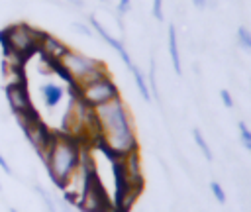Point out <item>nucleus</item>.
<instances>
[{
	"mask_svg": "<svg viewBox=\"0 0 251 212\" xmlns=\"http://www.w3.org/2000/svg\"><path fill=\"white\" fill-rule=\"evenodd\" d=\"M98 124V145L112 157H124L137 151V135L133 128V116L122 96L92 108Z\"/></svg>",
	"mask_w": 251,
	"mask_h": 212,
	"instance_id": "f257e3e1",
	"label": "nucleus"
},
{
	"mask_svg": "<svg viewBox=\"0 0 251 212\" xmlns=\"http://www.w3.org/2000/svg\"><path fill=\"white\" fill-rule=\"evenodd\" d=\"M82 141L69 137L65 133H55L51 147L47 149L43 163L47 167L49 179L53 181L55 186L61 188V185L67 181V177L76 169L80 163V153H82Z\"/></svg>",
	"mask_w": 251,
	"mask_h": 212,
	"instance_id": "f03ea898",
	"label": "nucleus"
},
{
	"mask_svg": "<svg viewBox=\"0 0 251 212\" xmlns=\"http://www.w3.org/2000/svg\"><path fill=\"white\" fill-rule=\"evenodd\" d=\"M39 33H41V29H35L29 24H12L0 31V41L6 49V53H12V55L27 61L31 55L37 53Z\"/></svg>",
	"mask_w": 251,
	"mask_h": 212,
	"instance_id": "7ed1b4c3",
	"label": "nucleus"
},
{
	"mask_svg": "<svg viewBox=\"0 0 251 212\" xmlns=\"http://www.w3.org/2000/svg\"><path fill=\"white\" fill-rule=\"evenodd\" d=\"M73 88V94L88 108H96V106H102L106 102H110L112 98H118L120 96V90H118V84L114 82L112 75H106L102 79H96L92 82H86V84H80V86H71Z\"/></svg>",
	"mask_w": 251,
	"mask_h": 212,
	"instance_id": "20e7f679",
	"label": "nucleus"
},
{
	"mask_svg": "<svg viewBox=\"0 0 251 212\" xmlns=\"http://www.w3.org/2000/svg\"><path fill=\"white\" fill-rule=\"evenodd\" d=\"M16 120H18L20 128H22L25 139L31 143V147L37 151V155H39L41 161H43L47 149H49L51 143H53L55 132H51V130L41 122V118L37 116L35 110L27 112V114H20V116H16Z\"/></svg>",
	"mask_w": 251,
	"mask_h": 212,
	"instance_id": "39448f33",
	"label": "nucleus"
},
{
	"mask_svg": "<svg viewBox=\"0 0 251 212\" xmlns=\"http://www.w3.org/2000/svg\"><path fill=\"white\" fill-rule=\"evenodd\" d=\"M71 47L67 43H63L59 37L47 33V31H41L39 33V41H37V53L41 55V59H45L47 63H51L53 67L63 59V55L69 51Z\"/></svg>",
	"mask_w": 251,
	"mask_h": 212,
	"instance_id": "423d86ee",
	"label": "nucleus"
},
{
	"mask_svg": "<svg viewBox=\"0 0 251 212\" xmlns=\"http://www.w3.org/2000/svg\"><path fill=\"white\" fill-rule=\"evenodd\" d=\"M6 102H8V108L14 116H20V114H27L33 108L31 104V98H29V92H27V86L25 84H10L6 86Z\"/></svg>",
	"mask_w": 251,
	"mask_h": 212,
	"instance_id": "0eeeda50",
	"label": "nucleus"
},
{
	"mask_svg": "<svg viewBox=\"0 0 251 212\" xmlns=\"http://www.w3.org/2000/svg\"><path fill=\"white\" fill-rule=\"evenodd\" d=\"M24 65H25V61L22 57L6 53L4 61H2V77L6 80V86H10V84H25Z\"/></svg>",
	"mask_w": 251,
	"mask_h": 212,
	"instance_id": "6e6552de",
	"label": "nucleus"
},
{
	"mask_svg": "<svg viewBox=\"0 0 251 212\" xmlns=\"http://www.w3.org/2000/svg\"><path fill=\"white\" fill-rule=\"evenodd\" d=\"M90 26L94 27V31H96V33H98V35H100V37H102V39H104V41H106L114 51H118V55H120V59L126 63V67H127V69H131V67H133V61H131V57H129L127 49L124 47V43H122L120 39H116L114 35H110V33H108V29H106V27H104V26H102L94 16H90Z\"/></svg>",
	"mask_w": 251,
	"mask_h": 212,
	"instance_id": "1a4fd4ad",
	"label": "nucleus"
},
{
	"mask_svg": "<svg viewBox=\"0 0 251 212\" xmlns=\"http://www.w3.org/2000/svg\"><path fill=\"white\" fill-rule=\"evenodd\" d=\"M39 90H41V98H43V102H45L47 108L59 106V102L63 100V94H65L63 86L57 84V82H45Z\"/></svg>",
	"mask_w": 251,
	"mask_h": 212,
	"instance_id": "9d476101",
	"label": "nucleus"
},
{
	"mask_svg": "<svg viewBox=\"0 0 251 212\" xmlns=\"http://www.w3.org/2000/svg\"><path fill=\"white\" fill-rule=\"evenodd\" d=\"M169 55H171V63H173L175 73L180 75L182 67H180V53H178V35H176V27L175 26L169 27Z\"/></svg>",
	"mask_w": 251,
	"mask_h": 212,
	"instance_id": "9b49d317",
	"label": "nucleus"
},
{
	"mask_svg": "<svg viewBox=\"0 0 251 212\" xmlns=\"http://www.w3.org/2000/svg\"><path fill=\"white\" fill-rule=\"evenodd\" d=\"M129 71H131V75H133V82H135V86H137V90H139L141 98H143L145 102H151L153 98H151V92H149V84H147L145 75L141 73V69H139L137 65H133Z\"/></svg>",
	"mask_w": 251,
	"mask_h": 212,
	"instance_id": "f8f14e48",
	"label": "nucleus"
},
{
	"mask_svg": "<svg viewBox=\"0 0 251 212\" xmlns=\"http://www.w3.org/2000/svg\"><path fill=\"white\" fill-rule=\"evenodd\" d=\"M192 137H194V141H196L198 149L202 151L204 159H206V161H212V159H214V153H212V149H210V145H208L206 137L202 135V132H200L198 128H194V130H192Z\"/></svg>",
	"mask_w": 251,
	"mask_h": 212,
	"instance_id": "ddd939ff",
	"label": "nucleus"
},
{
	"mask_svg": "<svg viewBox=\"0 0 251 212\" xmlns=\"http://www.w3.org/2000/svg\"><path fill=\"white\" fill-rule=\"evenodd\" d=\"M33 190H35V192L39 194V198L43 200V204H45V210H47V212H59V210H57V202H55V198H53V196H51L43 186L35 185V186H33Z\"/></svg>",
	"mask_w": 251,
	"mask_h": 212,
	"instance_id": "4468645a",
	"label": "nucleus"
},
{
	"mask_svg": "<svg viewBox=\"0 0 251 212\" xmlns=\"http://www.w3.org/2000/svg\"><path fill=\"white\" fill-rule=\"evenodd\" d=\"M155 59L149 61V92H151V98L155 100H161V94H159V88H157V75H155Z\"/></svg>",
	"mask_w": 251,
	"mask_h": 212,
	"instance_id": "2eb2a0df",
	"label": "nucleus"
},
{
	"mask_svg": "<svg viewBox=\"0 0 251 212\" xmlns=\"http://www.w3.org/2000/svg\"><path fill=\"white\" fill-rule=\"evenodd\" d=\"M237 41H239V45L243 49L251 51V31H249V27H245V26L237 27Z\"/></svg>",
	"mask_w": 251,
	"mask_h": 212,
	"instance_id": "dca6fc26",
	"label": "nucleus"
},
{
	"mask_svg": "<svg viewBox=\"0 0 251 212\" xmlns=\"http://www.w3.org/2000/svg\"><path fill=\"white\" fill-rule=\"evenodd\" d=\"M237 130H239V135H241V143L243 147L251 153V130L245 122H237Z\"/></svg>",
	"mask_w": 251,
	"mask_h": 212,
	"instance_id": "f3484780",
	"label": "nucleus"
},
{
	"mask_svg": "<svg viewBox=\"0 0 251 212\" xmlns=\"http://www.w3.org/2000/svg\"><path fill=\"white\" fill-rule=\"evenodd\" d=\"M210 190H212V196L220 202V204H226V200H227V196H226V190H224V186L218 183V181H212L210 183Z\"/></svg>",
	"mask_w": 251,
	"mask_h": 212,
	"instance_id": "a211bd4d",
	"label": "nucleus"
},
{
	"mask_svg": "<svg viewBox=\"0 0 251 212\" xmlns=\"http://www.w3.org/2000/svg\"><path fill=\"white\" fill-rule=\"evenodd\" d=\"M220 98H222L224 106H227V108H233V98H231V92H229L227 88H222V90H220Z\"/></svg>",
	"mask_w": 251,
	"mask_h": 212,
	"instance_id": "6ab92c4d",
	"label": "nucleus"
},
{
	"mask_svg": "<svg viewBox=\"0 0 251 212\" xmlns=\"http://www.w3.org/2000/svg\"><path fill=\"white\" fill-rule=\"evenodd\" d=\"M57 210H59V212H78V208H76V206H73V204H69L65 198L57 202Z\"/></svg>",
	"mask_w": 251,
	"mask_h": 212,
	"instance_id": "aec40b11",
	"label": "nucleus"
},
{
	"mask_svg": "<svg viewBox=\"0 0 251 212\" xmlns=\"http://www.w3.org/2000/svg\"><path fill=\"white\" fill-rule=\"evenodd\" d=\"M129 8H131V0H120V2H118V16H120V18L126 16V14L129 12Z\"/></svg>",
	"mask_w": 251,
	"mask_h": 212,
	"instance_id": "412c9836",
	"label": "nucleus"
},
{
	"mask_svg": "<svg viewBox=\"0 0 251 212\" xmlns=\"http://www.w3.org/2000/svg\"><path fill=\"white\" fill-rule=\"evenodd\" d=\"M153 16L155 20H163V0H153Z\"/></svg>",
	"mask_w": 251,
	"mask_h": 212,
	"instance_id": "4be33fe9",
	"label": "nucleus"
},
{
	"mask_svg": "<svg viewBox=\"0 0 251 212\" xmlns=\"http://www.w3.org/2000/svg\"><path fill=\"white\" fill-rule=\"evenodd\" d=\"M0 169L6 173V175H12V167H10V163L4 159V155L0 153Z\"/></svg>",
	"mask_w": 251,
	"mask_h": 212,
	"instance_id": "5701e85b",
	"label": "nucleus"
},
{
	"mask_svg": "<svg viewBox=\"0 0 251 212\" xmlns=\"http://www.w3.org/2000/svg\"><path fill=\"white\" fill-rule=\"evenodd\" d=\"M75 29H76L78 33H84V35H90V33H92L90 27H86L84 24H75Z\"/></svg>",
	"mask_w": 251,
	"mask_h": 212,
	"instance_id": "b1692460",
	"label": "nucleus"
},
{
	"mask_svg": "<svg viewBox=\"0 0 251 212\" xmlns=\"http://www.w3.org/2000/svg\"><path fill=\"white\" fill-rule=\"evenodd\" d=\"M192 4H194L198 10H204V8H206V4H208V0H192Z\"/></svg>",
	"mask_w": 251,
	"mask_h": 212,
	"instance_id": "393cba45",
	"label": "nucleus"
},
{
	"mask_svg": "<svg viewBox=\"0 0 251 212\" xmlns=\"http://www.w3.org/2000/svg\"><path fill=\"white\" fill-rule=\"evenodd\" d=\"M69 2H71V4H75L76 8H82V6H84V2H82V0H69Z\"/></svg>",
	"mask_w": 251,
	"mask_h": 212,
	"instance_id": "a878e982",
	"label": "nucleus"
},
{
	"mask_svg": "<svg viewBox=\"0 0 251 212\" xmlns=\"http://www.w3.org/2000/svg\"><path fill=\"white\" fill-rule=\"evenodd\" d=\"M8 212H18V210H16L14 206H10V208H8Z\"/></svg>",
	"mask_w": 251,
	"mask_h": 212,
	"instance_id": "bb28decb",
	"label": "nucleus"
},
{
	"mask_svg": "<svg viewBox=\"0 0 251 212\" xmlns=\"http://www.w3.org/2000/svg\"><path fill=\"white\" fill-rule=\"evenodd\" d=\"M0 190H2V185H0Z\"/></svg>",
	"mask_w": 251,
	"mask_h": 212,
	"instance_id": "cd10ccee",
	"label": "nucleus"
}]
</instances>
